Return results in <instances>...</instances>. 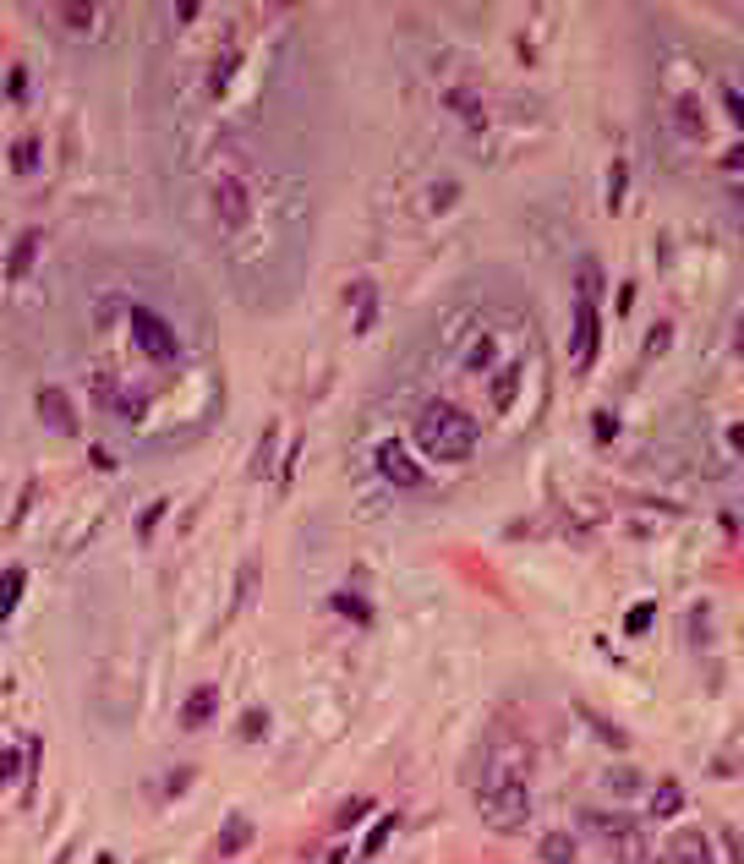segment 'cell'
<instances>
[{"instance_id":"cell-1","label":"cell","mask_w":744,"mask_h":864,"mask_svg":"<svg viewBox=\"0 0 744 864\" xmlns=\"http://www.w3.org/2000/svg\"><path fill=\"white\" fill-rule=\"evenodd\" d=\"M121 318H126V350H132V356H143L148 367H170V372L186 367L192 350H186V334H181V323L170 318V312H159L154 301H143V296L126 290Z\"/></svg>"},{"instance_id":"cell-2","label":"cell","mask_w":744,"mask_h":864,"mask_svg":"<svg viewBox=\"0 0 744 864\" xmlns=\"http://www.w3.org/2000/svg\"><path fill=\"white\" fill-rule=\"evenodd\" d=\"M411 438H416V449L427 454V460H438V465H465L476 454V422H471V411H460L455 400H422L416 405V416H411Z\"/></svg>"},{"instance_id":"cell-3","label":"cell","mask_w":744,"mask_h":864,"mask_svg":"<svg viewBox=\"0 0 744 864\" xmlns=\"http://www.w3.org/2000/svg\"><path fill=\"white\" fill-rule=\"evenodd\" d=\"M580 821H586L591 832L608 843L613 864H651V843H646V832L630 821V815H597V810H586Z\"/></svg>"},{"instance_id":"cell-4","label":"cell","mask_w":744,"mask_h":864,"mask_svg":"<svg viewBox=\"0 0 744 864\" xmlns=\"http://www.w3.org/2000/svg\"><path fill=\"white\" fill-rule=\"evenodd\" d=\"M476 804H482V821L493 832H520L531 821V793L526 782H493V788H476Z\"/></svg>"},{"instance_id":"cell-5","label":"cell","mask_w":744,"mask_h":864,"mask_svg":"<svg viewBox=\"0 0 744 864\" xmlns=\"http://www.w3.org/2000/svg\"><path fill=\"white\" fill-rule=\"evenodd\" d=\"M50 22H66V39H83V44H99L104 39V22H115L110 6H44Z\"/></svg>"},{"instance_id":"cell-6","label":"cell","mask_w":744,"mask_h":864,"mask_svg":"<svg viewBox=\"0 0 744 864\" xmlns=\"http://www.w3.org/2000/svg\"><path fill=\"white\" fill-rule=\"evenodd\" d=\"M378 471L389 476L394 487H422V465H416L411 449H405V443H394V438L378 443Z\"/></svg>"},{"instance_id":"cell-7","label":"cell","mask_w":744,"mask_h":864,"mask_svg":"<svg viewBox=\"0 0 744 864\" xmlns=\"http://www.w3.org/2000/svg\"><path fill=\"white\" fill-rule=\"evenodd\" d=\"M591 356H597V301L580 296L575 301V367L586 372Z\"/></svg>"},{"instance_id":"cell-8","label":"cell","mask_w":744,"mask_h":864,"mask_svg":"<svg viewBox=\"0 0 744 864\" xmlns=\"http://www.w3.org/2000/svg\"><path fill=\"white\" fill-rule=\"evenodd\" d=\"M33 405H39V416H44V427H50V432H77V411H72V400H66L55 383H44V389L33 394Z\"/></svg>"},{"instance_id":"cell-9","label":"cell","mask_w":744,"mask_h":864,"mask_svg":"<svg viewBox=\"0 0 744 864\" xmlns=\"http://www.w3.org/2000/svg\"><path fill=\"white\" fill-rule=\"evenodd\" d=\"M668 864H717V854H712V843H706V832L684 826V832L668 837Z\"/></svg>"},{"instance_id":"cell-10","label":"cell","mask_w":744,"mask_h":864,"mask_svg":"<svg viewBox=\"0 0 744 864\" xmlns=\"http://www.w3.org/2000/svg\"><path fill=\"white\" fill-rule=\"evenodd\" d=\"M214 711H219V690L214 684H197V690L186 695V706H181V728H208Z\"/></svg>"},{"instance_id":"cell-11","label":"cell","mask_w":744,"mask_h":864,"mask_svg":"<svg viewBox=\"0 0 744 864\" xmlns=\"http://www.w3.org/2000/svg\"><path fill=\"white\" fill-rule=\"evenodd\" d=\"M247 843H252V821H247V815H230L225 832H219V843H214V854L219 859H236Z\"/></svg>"},{"instance_id":"cell-12","label":"cell","mask_w":744,"mask_h":864,"mask_svg":"<svg viewBox=\"0 0 744 864\" xmlns=\"http://www.w3.org/2000/svg\"><path fill=\"white\" fill-rule=\"evenodd\" d=\"M679 810H684V788H679V782H657V793H651V815L668 821V815H679Z\"/></svg>"},{"instance_id":"cell-13","label":"cell","mask_w":744,"mask_h":864,"mask_svg":"<svg viewBox=\"0 0 744 864\" xmlns=\"http://www.w3.org/2000/svg\"><path fill=\"white\" fill-rule=\"evenodd\" d=\"M542 864H575V837L548 832V837H542Z\"/></svg>"},{"instance_id":"cell-14","label":"cell","mask_w":744,"mask_h":864,"mask_svg":"<svg viewBox=\"0 0 744 864\" xmlns=\"http://www.w3.org/2000/svg\"><path fill=\"white\" fill-rule=\"evenodd\" d=\"M22 586H28V580H22V569H0V618H6L11 607H17Z\"/></svg>"},{"instance_id":"cell-15","label":"cell","mask_w":744,"mask_h":864,"mask_svg":"<svg viewBox=\"0 0 744 864\" xmlns=\"http://www.w3.org/2000/svg\"><path fill=\"white\" fill-rule=\"evenodd\" d=\"M28 258H33V236H17V252H11L6 274H11V279H22V274H28Z\"/></svg>"},{"instance_id":"cell-16","label":"cell","mask_w":744,"mask_h":864,"mask_svg":"<svg viewBox=\"0 0 744 864\" xmlns=\"http://www.w3.org/2000/svg\"><path fill=\"white\" fill-rule=\"evenodd\" d=\"M334 607H340V613H351L356 624H367V618H372V607H367V602H356L351 591H340V597H334Z\"/></svg>"},{"instance_id":"cell-17","label":"cell","mask_w":744,"mask_h":864,"mask_svg":"<svg viewBox=\"0 0 744 864\" xmlns=\"http://www.w3.org/2000/svg\"><path fill=\"white\" fill-rule=\"evenodd\" d=\"M608 788H613V793H635V788H641V772L619 766V772H608Z\"/></svg>"},{"instance_id":"cell-18","label":"cell","mask_w":744,"mask_h":864,"mask_svg":"<svg viewBox=\"0 0 744 864\" xmlns=\"http://www.w3.org/2000/svg\"><path fill=\"white\" fill-rule=\"evenodd\" d=\"M263 722H269L263 711H247V717H241V739H263Z\"/></svg>"},{"instance_id":"cell-19","label":"cell","mask_w":744,"mask_h":864,"mask_svg":"<svg viewBox=\"0 0 744 864\" xmlns=\"http://www.w3.org/2000/svg\"><path fill=\"white\" fill-rule=\"evenodd\" d=\"M389 832H394V815H383V821H378V832L367 837V859H372V854H378V848H383V837H389Z\"/></svg>"},{"instance_id":"cell-20","label":"cell","mask_w":744,"mask_h":864,"mask_svg":"<svg viewBox=\"0 0 744 864\" xmlns=\"http://www.w3.org/2000/svg\"><path fill=\"white\" fill-rule=\"evenodd\" d=\"M362 810H367V799H351V804L340 810V826H356V821H362Z\"/></svg>"},{"instance_id":"cell-21","label":"cell","mask_w":744,"mask_h":864,"mask_svg":"<svg viewBox=\"0 0 744 864\" xmlns=\"http://www.w3.org/2000/svg\"><path fill=\"white\" fill-rule=\"evenodd\" d=\"M723 843H728V854H734V864H744V837L734 832V826H728V832H723Z\"/></svg>"},{"instance_id":"cell-22","label":"cell","mask_w":744,"mask_h":864,"mask_svg":"<svg viewBox=\"0 0 744 864\" xmlns=\"http://www.w3.org/2000/svg\"><path fill=\"white\" fill-rule=\"evenodd\" d=\"M624 624H630V635H635V629H646V624H651V607H635V613L624 618Z\"/></svg>"},{"instance_id":"cell-23","label":"cell","mask_w":744,"mask_h":864,"mask_svg":"<svg viewBox=\"0 0 744 864\" xmlns=\"http://www.w3.org/2000/svg\"><path fill=\"white\" fill-rule=\"evenodd\" d=\"M11 766H17V761H11V750H0V782H11V777H17Z\"/></svg>"},{"instance_id":"cell-24","label":"cell","mask_w":744,"mask_h":864,"mask_svg":"<svg viewBox=\"0 0 744 864\" xmlns=\"http://www.w3.org/2000/svg\"><path fill=\"white\" fill-rule=\"evenodd\" d=\"M734 345H739V356H744V312H739V329H734Z\"/></svg>"},{"instance_id":"cell-25","label":"cell","mask_w":744,"mask_h":864,"mask_svg":"<svg viewBox=\"0 0 744 864\" xmlns=\"http://www.w3.org/2000/svg\"><path fill=\"white\" fill-rule=\"evenodd\" d=\"M734 443H739V449H744V427H734Z\"/></svg>"},{"instance_id":"cell-26","label":"cell","mask_w":744,"mask_h":864,"mask_svg":"<svg viewBox=\"0 0 744 864\" xmlns=\"http://www.w3.org/2000/svg\"><path fill=\"white\" fill-rule=\"evenodd\" d=\"M734 208H739V214H744V192H734Z\"/></svg>"},{"instance_id":"cell-27","label":"cell","mask_w":744,"mask_h":864,"mask_svg":"<svg viewBox=\"0 0 744 864\" xmlns=\"http://www.w3.org/2000/svg\"><path fill=\"white\" fill-rule=\"evenodd\" d=\"M99 864H115V859H110V854H99Z\"/></svg>"}]
</instances>
